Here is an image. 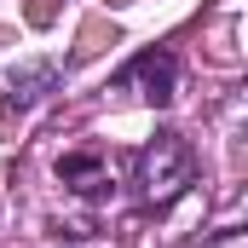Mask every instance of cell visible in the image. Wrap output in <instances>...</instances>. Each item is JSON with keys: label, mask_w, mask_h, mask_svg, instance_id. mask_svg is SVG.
<instances>
[{"label": "cell", "mask_w": 248, "mask_h": 248, "mask_svg": "<svg viewBox=\"0 0 248 248\" xmlns=\"http://www.w3.org/2000/svg\"><path fill=\"white\" fill-rule=\"evenodd\" d=\"M190 185H196V150H190L185 133H156L133 156V190H139V202L162 208V202L185 196Z\"/></svg>", "instance_id": "cell-1"}, {"label": "cell", "mask_w": 248, "mask_h": 248, "mask_svg": "<svg viewBox=\"0 0 248 248\" xmlns=\"http://www.w3.org/2000/svg\"><path fill=\"white\" fill-rule=\"evenodd\" d=\"M110 87L116 93H139L144 104H173L179 63H173V52H139V58H127V69H116Z\"/></svg>", "instance_id": "cell-2"}, {"label": "cell", "mask_w": 248, "mask_h": 248, "mask_svg": "<svg viewBox=\"0 0 248 248\" xmlns=\"http://www.w3.org/2000/svg\"><path fill=\"white\" fill-rule=\"evenodd\" d=\"M58 81H63V63L58 58H29V63H12V69H6L12 104H41Z\"/></svg>", "instance_id": "cell-3"}, {"label": "cell", "mask_w": 248, "mask_h": 248, "mask_svg": "<svg viewBox=\"0 0 248 248\" xmlns=\"http://www.w3.org/2000/svg\"><path fill=\"white\" fill-rule=\"evenodd\" d=\"M58 179L69 190H81V196H104V190H110V173H104L98 156H63V162H58Z\"/></svg>", "instance_id": "cell-4"}, {"label": "cell", "mask_w": 248, "mask_h": 248, "mask_svg": "<svg viewBox=\"0 0 248 248\" xmlns=\"http://www.w3.org/2000/svg\"><path fill=\"white\" fill-rule=\"evenodd\" d=\"M214 248H243V231H225V237H219Z\"/></svg>", "instance_id": "cell-5"}]
</instances>
